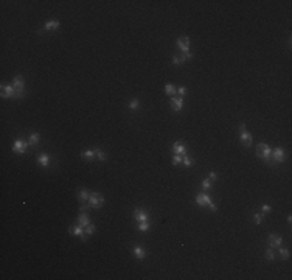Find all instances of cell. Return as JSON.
<instances>
[{
	"mask_svg": "<svg viewBox=\"0 0 292 280\" xmlns=\"http://www.w3.org/2000/svg\"><path fill=\"white\" fill-rule=\"evenodd\" d=\"M256 156L260 159H263L266 164L270 162V157H272V150H270V146L267 143H258L256 146Z\"/></svg>",
	"mask_w": 292,
	"mask_h": 280,
	"instance_id": "obj_1",
	"label": "cell"
},
{
	"mask_svg": "<svg viewBox=\"0 0 292 280\" xmlns=\"http://www.w3.org/2000/svg\"><path fill=\"white\" fill-rule=\"evenodd\" d=\"M255 223H256V224H261V223H263V215H261V213H256V215H255Z\"/></svg>",
	"mask_w": 292,
	"mask_h": 280,
	"instance_id": "obj_33",
	"label": "cell"
},
{
	"mask_svg": "<svg viewBox=\"0 0 292 280\" xmlns=\"http://www.w3.org/2000/svg\"><path fill=\"white\" fill-rule=\"evenodd\" d=\"M182 108H183V98H182V97H179V98L171 97V109L176 111V112H179Z\"/></svg>",
	"mask_w": 292,
	"mask_h": 280,
	"instance_id": "obj_11",
	"label": "cell"
},
{
	"mask_svg": "<svg viewBox=\"0 0 292 280\" xmlns=\"http://www.w3.org/2000/svg\"><path fill=\"white\" fill-rule=\"evenodd\" d=\"M95 230H97V227H95L93 224H89L87 227H84V232H86V235H87V237H89V235H92Z\"/></svg>",
	"mask_w": 292,
	"mask_h": 280,
	"instance_id": "obj_24",
	"label": "cell"
},
{
	"mask_svg": "<svg viewBox=\"0 0 292 280\" xmlns=\"http://www.w3.org/2000/svg\"><path fill=\"white\" fill-rule=\"evenodd\" d=\"M59 22L58 20H50V22H47L45 23V26H44V28L45 30H56V28H59Z\"/></svg>",
	"mask_w": 292,
	"mask_h": 280,
	"instance_id": "obj_18",
	"label": "cell"
},
{
	"mask_svg": "<svg viewBox=\"0 0 292 280\" xmlns=\"http://www.w3.org/2000/svg\"><path fill=\"white\" fill-rule=\"evenodd\" d=\"M241 142L246 145V146H250L252 145V134L247 131H241Z\"/></svg>",
	"mask_w": 292,
	"mask_h": 280,
	"instance_id": "obj_15",
	"label": "cell"
},
{
	"mask_svg": "<svg viewBox=\"0 0 292 280\" xmlns=\"http://www.w3.org/2000/svg\"><path fill=\"white\" fill-rule=\"evenodd\" d=\"M172 153L185 156L187 154V146H185L183 143H180V142H174V145H172Z\"/></svg>",
	"mask_w": 292,
	"mask_h": 280,
	"instance_id": "obj_12",
	"label": "cell"
},
{
	"mask_svg": "<svg viewBox=\"0 0 292 280\" xmlns=\"http://www.w3.org/2000/svg\"><path fill=\"white\" fill-rule=\"evenodd\" d=\"M267 243H269V247L273 249V247H280L281 243H283V238L280 235H277V233H270L269 235V240H267Z\"/></svg>",
	"mask_w": 292,
	"mask_h": 280,
	"instance_id": "obj_6",
	"label": "cell"
},
{
	"mask_svg": "<svg viewBox=\"0 0 292 280\" xmlns=\"http://www.w3.org/2000/svg\"><path fill=\"white\" fill-rule=\"evenodd\" d=\"M270 210H272V207H270V206H267V204H266V206H263V212H264V213H267V212H270Z\"/></svg>",
	"mask_w": 292,
	"mask_h": 280,
	"instance_id": "obj_36",
	"label": "cell"
},
{
	"mask_svg": "<svg viewBox=\"0 0 292 280\" xmlns=\"http://www.w3.org/2000/svg\"><path fill=\"white\" fill-rule=\"evenodd\" d=\"M78 224L83 226V227H87V226L90 224V220H89V216L86 215V212H81V215L78 216Z\"/></svg>",
	"mask_w": 292,
	"mask_h": 280,
	"instance_id": "obj_14",
	"label": "cell"
},
{
	"mask_svg": "<svg viewBox=\"0 0 292 280\" xmlns=\"http://www.w3.org/2000/svg\"><path fill=\"white\" fill-rule=\"evenodd\" d=\"M196 204L201 206V207H205V206L210 207V204H213V202H211V198H210L207 193H199V195L196 196Z\"/></svg>",
	"mask_w": 292,
	"mask_h": 280,
	"instance_id": "obj_5",
	"label": "cell"
},
{
	"mask_svg": "<svg viewBox=\"0 0 292 280\" xmlns=\"http://www.w3.org/2000/svg\"><path fill=\"white\" fill-rule=\"evenodd\" d=\"M182 162H183V167H191V159L187 156V154H185V156H182Z\"/></svg>",
	"mask_w": 292,
	"mask_h": 280,
	"instance_id": "obj_25",
	"label": "cell"
},
{
	"mask_svg": "<svg viewBox=\"0 0 292 280\" xmlns=\"http://www.w3.org/2000/svg\"><path fill=\"white\" fill-rule=\"evenodd\" d=\"M266 258H267V260H273V258H275V255H273V252H272L270 247L266 251Z\"/></svg>",
	"mask_w": 292,
	"mask_h": 280,
	"instance_id": "obj_29",
	"label": "cell"
},
{
	"mask_svg": "<svg viewBox=\"0 0 292 280\" xmlns=\"http://www.w3.org/2000/svg\"><path fill=\"white\" fill-rule=\"evenodd\" d=\"M177 92H179V95H180V97H185V95H187V87H183V86H182V87H179V89H177Z\"/></svg>",
	"mask_w": 292,
	"mask_h": 280,
	"instance_id": "obj_32",
	"label": "cell"
},
{
	"mask_svg": "<svg viewBox=\"0 0 292 280\" xmlns=\"http://www.w3.org/2000/svg\"><path fill=\"white\" fill-rule=\"evenodd\" d=\"M26 148H28V142H25V140H20L17 139L14 142V145H12V151L17 153V154H23L26 151Z\"/></svg>",
	"mask_w": 292,
	"mask_h": 280,
	"instance_id": "obj_4",
	"label": "cell"
},
{
	"mask_svg": "<svg viewBox=\"0 0 292 280\" xmlns=\"http://www.w3.org/2000/svg\"><path fill=\"white\" fill-rule=\"evenodd\" d=\"M134 220H137V221H148L149 220V215L146 213L144 210H141V209H135L134 210Z\"/></svg>",
	"mask_w": 292,
	"mask_h": 280,
	"instance_id": "obj_13",
	"label": "cell"
},
{
	"mask_svg": "<svg viewBox=\"0 0 292 280\" xmlns=\"http://www.w3.org/2000/svg\"><path fill=\"white\" fill-rule=\"evenodd\" d=\"M39 139H41V136H39L37 132H33V134L30 136V139H28V145H31V146L37 145V143H39Z\"/></svg>",
	"mask_w": 292,
	"mask_h": 280,
	"instance_id": "obj_19",
	"label": "cell"
},
{
	"mask_svg": "<svg viewBox=\"0 0 292 280\" xmlns=\"http://www.w3.org/2000/svg\"><path fill=\"white\" fill-rule=\"evenodd\" d=\"M138 230H140V232H148V230H149V223H148V221H141V223L138 224Z\"/></svg>",
	"mask_w": 292,
	"mask_h": 280,
	"instance_id": "obj_23",
	"label": "cell"
},
{
	"mask_svg": "<svg viewBox=\"0 0 292 280\" xmlns=\"http://www.w3.org/2000/svg\"><path fill=\"white\" fill-rule=\"evenodd\" d=\"M193 58V55H191V53L188 51V53H185V55H182V62L185 61V59H191Z\"/></svg>",
	"mask_w": 292,
	"mask_h": 280,
	"instance_id": "obj_34",
	"label": "cell"
},
{
	"mask_svg": "<svg viewBox=\"0 0 292 280\" xmlns=\"http://www.w3.org/2000/svg\"><path fill=\"white\" fill-rule=\"evenodd\" d=\"M69 232H70L72 235L81 237L83 240H86V238H87V235H86V232H84V227H83V226H79V224H76V226H72V227L69 229Z\"/></svg>",
	"mask_w": 292,
	"mask_h": 280,
	"instance_id": "obj_10",
	"label": "cell"
},
{
	"mask_svg": "<svg viewBox=\"0 0 292 280\" xmlns=\"http://www.w3.org/2000/svg\"><path fill=\"white\" fill-rule=\"evenodd\" d=\"M272 157H273V162H275V164L284 162V159H286L284 150H283V148H275V150H272Z\"/></svg>",
	"mask_w": 292,
	"mask_h": 280,
	"instance_id": "obj_8",
	"label": "cell"
},
{
	"mask_svg": "<svg viewBox=\"0 0 292 280\" xmlns=\"http://www.w3.org/2000/svg\"><path fill=\"white\" fill-rule=\"evenodd\" d=\"M239 131H246V125H244V123L239 125Z\"/></svg>",
	"mask_w": 292,
	"mask_h": 280,
	"instance_id": "obj_39",
	"label": "cell"
},
{
	"mask_svg": "<svg viewBox=\"0 0 292 280\" xmlns=\"http://www.w3.org/2000/svg\"><path fill=\"white\" fill-rule=\"evenodd\" d=\"M90 209V204H83L81 206V212H86V210H89Z\"/></svg>",
	"mask_w": 292,
	"mask_h": 280,
	"instance_id": "obj_37",
	"label": "cell"
},
{
	"mask_svg": "<svg viewBox=\"0 0 292 280\" xmlns=\"http://www.w3.org/2000/svg\"><path fill=\"white\" fill-rule=\"evenodd\" d=\"M89 193H87V190H81L79 192V195H78V198H79V201H83V202H87L89 201Z\"/></svg>",
	"mask_w": 292,
	"mask_h": 280,
	"instance_id": "obj_22",
	"label": "cell"
},
{
	"mask_svg": "<svg viewBox=\"0 0 292 280\" xmlns=\"http://www.w3.org/2000/svg\"><path fill=\"white\" fill-rule=\"evenodd\" d=\"M280 255H281V258L283 260H286V258H289V249H280Z\"/></svg>",
	"mask_w": 292,
	"mask_h": 280,
	"instance_id": "obj_26",
	"label": "cell"
},
{
	"mask_svg": "<svg viewBox=\"0 0 292 280\" xmlns=\"http://www.w3.org/2000/svg\"><path fill=\"white\" fill-rule=\"evenodd\" d=\"M2 97L3 98H17V92L16 89L11 86H2Z\"/></svg>",
	"mask_w": 292,
	"mask_h": 280,
	"instance_id": "obj_7",
	"label": "cell"
},
{
	"mask_svg": "<svg viewBox=\"0 0 292 280\" xmlns=\"http://www.w3.org/2000/svg\"><path fill=\"white\" fill-rule=\"evenodd\" d=\"M172 62H174V64L177 65V64H180V62H182V58H174V59H172Z\"/></svg>",
	"mask_w": 292,
	"mask_h": 280,
	"instance_id": "obj_38",
	"label": "cell"
},
{
	"mask_svg": "<svg viewBox=\"0 0 292 280\" xmlns=\"http://www.w3.org/2000/svg\"><path fill=\"white\" fill-rule=\"evenodd\" d=\"M129 108H131V109H137V108H138V100H131Z\"/></svg>",
	"mask_w": 292,
	"mask_h": 280,
	"instance_id": "obj_30",
	"label": "cell"
},
{
	"mask_svg": "<svg viewBox=\"0 0 292 280\" xmlns=\"http://www.w3.org/2000/svg\"><path fill=\"white\" fill-rule=\"evenodd\" d=\"M208 179H210L211 182H213V181H216V179H218V175H216L215 171H211V173H210V178H208Z\"/></svg>",
	"mask_w": 292,
	"mask_h": 280,
	"instance_id": "obj_35",
	"label": "cell"
},
{
	"mask_svg": "<svg viewBox=\"0 0 292 280\" xmlns=\"http://www.w3.org/2000/svg\"><path fill=\"white\" fill-rule=\"evenodd\" d=\"M134 255H135L138 260H143V258L146 257V251H144L141 246H135V247H134Z\"/></svg>",
	"mask_w": 292,
	"mask_h": 280,
	"instance_id": "obj_16",
	"label": "cell"
},
{
	"mask_svg": "<svg viewBox=\"0 0 292 280\" xmlns=\"http://www.w3.org/2000/svg\"><path fill=\"white\" fill-rule=\"evenodd\" d=\"M37 162L41 164V167H48V165H50V156H47V154H42V156H39Z\"/></svg>",
	"mask_w": 292,
	"mask_h": 280,
	"instance_id": "obj_17",
	"label": "cell"
},
{
	"mask_svg": "<svg viewBox=\"0 0 292 280\" xmlns=\"http://www.w3.org/2000/svg\"><path fill=\"white\" fill-rule=\"evenodd\" d=\"M97 156V151L95 150H87V151H83L81 153V157L84 159H92V157H95Z\"/></svg>",
	"mask_w": 292,
	"mask_h": 280,
	"instance_id": "obj_21",
	"label": "cell"
},
{
	"mask_svg": "<svg viewBox=\"0 0 292 280\" xmlns=\"http://www.w3.org/2000/svg\"><path fill=\"white\" fill-rule=\"evenodd\" d=\"M177 92V89L172 86V84H166L165 86V93L166 95H169V97H174V93Z\"/></svg>",
	"mask_w": 292,
	"mask_h": 280,
	"instance_id": "obj_20",
	"label": "cell"
},
{
	"mask_svg": "<svg viewBox=\"0 0 292 280\" xmlns=\"http://www.w3.org/2000/svg\"><path fill=\"white\" fill-rule=\"evenodd\" d=\"M87 202L90 204V207H93V209H101L103 204H104V196L101 193H90Z\"/></svg>",
	"mask_w": 292,
	"mask_h": 280,
	"instance_id": "obj_2",
	"label": "cell"
},
{
	"mask_svg": "<svg viewBox=\"0 0 292 280\" xmlns=\"http://www.w3.org/2000/svg\"><path fill=\"white\" fill-rule=\"evenodd\" d=\"M12 87L16 89L17 92V98L23 97V89H25V81H23V76L17 75L14 79H12Z\"/></svg>",
	"mask_w": 292,
	"mask_h": 280,
	"instance_id": "obj_3",
	"label": "cell"
},
{
	"mask_svg": "<svg viewBox=\"0 0 292 280\" xmlns=\"http://www.w3.org/2000/svg\"><path fill=\"white\" fill-rule=\"evenodd\" d=\"M177 47L183 51V53H188L190 51V39L188 36H180L177 39Z\"/></svg>",
	"mask_w": 292,
	"mask_h": 280,
	"instance_id": "obj_9",
	"label": "cell"
},
{
	"mask_svg": "<svg viewBox=\"0 0 292 280\" xmlns=\"http://www.w3.org/2000/svg\"><path fill=\"white\" fill-rule=\"evenodd\" d=\"M172 164H174V165L182 164V156L180 154H174V157H172Z\"/></svg>",
	"mask_w": 292,
	"mask_h": 280,
	"instance_id": "obj_27",
	"label": "cell"
},
{
	"mask_svg": "<svg viewBox=\"0 0 292 280\" xmlns=\"http://www.w3.org/2000/svg\"><path fill=\"white\" fill-rule=\"evenodd\" d=\"M202 188H204V190H210V188H211V181H210V179H205V181L202 182Z\"/></svg>",
	"mask_w": 292,
	"mask_h": 280,
	"instance_id": "obj_28",
	"label": "cell"
},
{
	"mask_svg": "<svg viewBox=\"0 0 292 280\" xmlns=\"http://www.w3.org/2000/svg\"><path fill=\"white\" fill-rule=\"evenodd\" d=\"M95 151H97V156H98L100 161H106V154H104L101 150H95Z\"/></svg>",
	"mask_w": 292,
	"mask_h": 280,
	"instance_id": "obj_31",
	"label": "cell"
}]
</instances>
